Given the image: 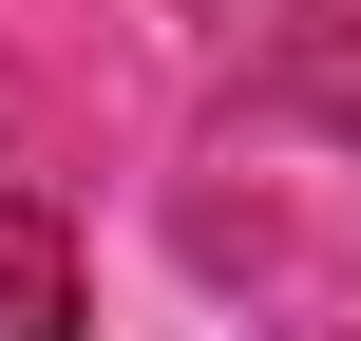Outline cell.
Returning <instances> with one entry per match:
<instances>
[{"instance_id": "6da1fadb", "label": "cell", "mask_w": 361, "mask_h": 341, "mask_svg": "<svg viewBox=\"0 0 361 341\" xmlns=\"http://www.w3.org/2000/svg\"><path fill=\"white\" fill-rule=\"evenodd\" d=\"M0 341H76V304L57 285H0Z\"/></svg>"}]
</instances>
